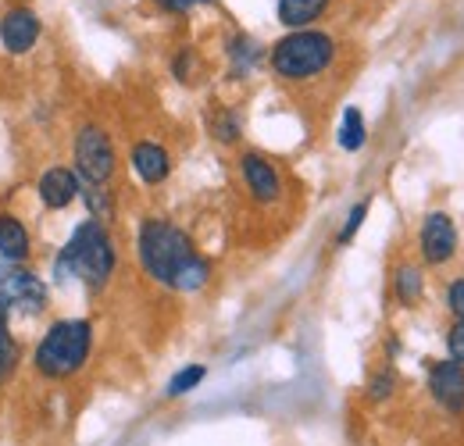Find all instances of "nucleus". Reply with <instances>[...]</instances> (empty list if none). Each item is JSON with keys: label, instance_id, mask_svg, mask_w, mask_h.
<instances>
[{"label": "nucleus", "instance_id": "1", "mask_svg": "<svg viewBox=\"0 0 464 446\" xmlns=\"http://www.w3.org/2000/svg\"><path fill=\"white\" fill-rule=\"evenodd\" d=\"M136 257L147 279L175 293H197L211 282L208 257L197 254L193 239L169 218H147L136 232Z\"/></svg>", "mask_w": 464, "mask_h": 446}, {"label": "nucleus", "instance_id": "2", "mask_svg": "<svg viewBox=\"0 0 464 446\" xmlns=\"http://www.w3.org/2000/svg\"><path fill=\"white\" fill-rule=\"evenodd\" d=\"M118 268L115 239L108 232V225L90 218V222L75 225V232L68 236V243L61 247L54 272L58 279H79L90 293H101Z\"/></svg>", "mask_w": 464, "mask_h": 446}, {"label": "nucleus", "instance_id": "3", "mask_svg": "<svg viewBox=\"0 0 464 446\" xmlns=\"http://www.w3.org/2000/svg\"><path fill=\"white\" fill-rule=\"evenodd\" d=\"M90 354H93V322L61 318L40 335V343L33 346L29 364L47 383H68L90 364Z\"/></svg>", "mask_w": 464, "mask_h": 446}, {"label": "nucleus", "instance_id": "4", "mask_svg": "<svg viewBox=\"0 0 464 446\" xmlns=\"http://www.w3.org/2000/svg\"><path fill=\"white\" fill-rule=\"evenodd\" d=\"M336 61V40L322 29H296L272 44L268 64L283 82H311Z\"/></svg>", "mask_w": 464, "mask_h": 446}, {"label": "nucleus", "instance_id": "5", "mask_svg": "<svg viewBox=\"0 0 464 446\" xmlns=\"http://www.w3.org/2000/svg\"><path fill=\"white\" fill-rule=\"evenodd\" d=\"M47 304L51 293L33 268L0 257V318H36L47 311Z\"/></svg>", "mask_w": 464, "mask_h": 446}, {"label": "nucleus", "instance_id": "6", "mask_svg": "<svg viewBox=\"0 0 464 446\" xmlns=\"http://www.w3.org/2000/svg\"><path fill=\"white\" fill-rule=\"evenodd\" d=\"M72 158H75L79 182H86V186H108L115 179V168H118L115 143H111V136L101 125H82L75 132Z\"/></svg>", "mask_w": 464, "mask_h": 446}, {"label": "nucleus", "instance_id": "7", "mask_svg": "<svg viewBox=\"0 0 464 446\" xmlns=\"http://www.w3.org/2000/svg\"><path fill=\"white\" fill-rule=\"evenodd\" d=\"M418 254L425 265H447L458 254V225L447 211L425 215V222L418 228Z\"/></svg>", "mask_w": 464, "mask_h": 446}, {"label": "nucleus", "instance_id": "8", "mask_svg": "<svg viewBox=\"0 0 464 446\" xmlns=\"http://www.w3.org/2000/svg\"><path fill=\"white\" fill-rule=\"evenodd\" d=\"M239 175H243L246 193H250L257 204H276V200L283 197V179H279V168L272 165L265 154L246 150V154L239 158Z\"/></svg>", "mask_w": 464, "mask_h": 446}, {"label": "nucleus", "instance_id": "9", "mask_svg": "<svg viewBox=\"0 0 464 446\" xmlns=\"http://www.w3.org/2000/svg\"><path fill=\"white\" fill-rule=\"evenodd\" d=\"M429 393L443 411L464 414V364L450 361V357L432 361L429 364Z\"/></svg>", "mask_w": 464, "mask_h": 446}, {"label": "nucleus", "instance_id": "10", "mask_svg": "<svg viewBox=\"0 0 464 446\" xmlns=\"http://www.w3.org/2000/svg\"><path fill=\"white\" fill-rule=\"evenodd\" d=\"M79 189H82V182H79L75 168H68V165L47 168V171L40 175V182H36L40 204H44L47 211H64V208H72V200H79Z\"/></svg>", "mask_w": 464, "mask_h": 446}, {"label": "nucleus", "instance_id": "11", "mask_svg": "<svg viewBox=\"0 0 464 446\" xmlns=\"http://www.w3.org/2000/svg\"><path fill=\"white\" fill-rule=\"evenodd\" d=\"M40 40V18L29 7H11L0 18V44L7 54H29Z\"/></svg>", "mask_w": 464, "mask_h": 446}, {"label": "nucleus", "instance_id": "12", "mask_svg": "<svg viewBox=\"0 0 464 446\" xmlns=\"http://www.w3.org/2000/svg\"><path fill=\"white\" fill-rule=\"evenodd\" d=\"M129 165L140 175V182L161 186V182L172 175V154H169L158 140H140V143H132V150H129Z\"/></svg>", "mask_w": 464, "mask_h": 446}, {"label": "nucleus", "instance_id": "13", "mask_svg": "<svg viewBox=\"0 0 464 446\" xmlns=\"http://www.w3.org/2000/svg\"><path fill=\"white\" fill-rule=\"evenodd\" d=\"M29 254H33V239H29L25 222L18 215H11V211H0V257L25 265Z\"/></svg>", "mask_w": 464, "mask_h": 446}, {"label": "nucleus", "instance_id": "14", "mask_svg": "<svg viewBox=\"0 0 464 446\" xmlns=\"http://www.w3.org/2000/svg\"><path fill=\"white\" fill-rule=\"evenodd\" d=\"M333 0H279V22L286 29H311L325 11H329Z\"/></svg>", "mask_w": 464, "mask_h": 446}, {"label": "nucleus", "instance_id": "15", "mask_svg": "<svg viewBox=\"0 0 464 446\" xmlns=\"http://www.w3.org/2000/svg\"><path fill=\"white\" fill-rule=\"evenodd\" d=\"M18 364H22V346H18V339L11 333V322L0 318V390L14 379Z\"/></svg>", "mask_w": 464, "mask_h": 446}, {"label": "nucleus", "instance_id": "16", "mask_svg": "<svg viewBox=\"0 0 464 446\" xmlns=\"http://www.w3.org/2000/svg\"><path fill=\"white\" fill-rule=\"evenodd\" d=\"M393 293H397V300H401L404 307H414V304L421 300V293H425V276H421V268H418V265H401V268L393 272Z\"/></svg>", "mask_w": 464, "mask_h": 446}, {"label": "nucleus", "instance_id": "17", "mask_svg": "<svg viewBox=\"0 0 464 446\" xmlns=\"http://www.w3.org/2000/svg\"><path fill=\"white\" fill-rule=\"evenodd\" d=\"M79 197H82V204H86L90 218L108 222V218L115 215V200H111V189H108V186H86V182H82Z\"/></svg>", "mask_w": 464, "mask_h": 446}, {"label": "nucleus", "instance_id": "18", "mask_svg": "<svg viewBox=\"0 0 464 446\" xmlns=\"http://www.w3.org/2000/svg\"><path fill=\"white\" fill-rule=\"evenodd\" d=\"M336 140H340V147H343V150H350V154L364 147V140H368V129H364V114L357 112V108H347V112H343V121H340V136H336Z\"/></svg>", "mask_w": 464, "mask_h": 446}, {"label": "nucleus", "instance_id": "19", "mask_svg": "<svg viewBox=\"0 0 464 446\" xmlns=\"http://www.w3.org/2000/svg\"><path fill=\"white\" fill-rule=\"evenodd\" d=\"M208 125H211V136H215L218 143H226V147L236 143V140H239V132H243V118L232 112V108H215Z\"/></svg>", "mask_w": 464, "mask_h": 446}, {"label": "nucleus", "instance_id": "20", "mask_svg": "<svg viewBox=\"0 0 464 446\" xmlns=\"http://www.w3.org/2000/svg\"><path fill=\"white\" fill-rule=\"evenodd\" d=\"M229 54H232V72H236V75H246V72L261 61V47H257L250 36H236Z\"/></svg>", "mask_w": 464, "mask_h": 446}, {"label": "nucleus", "instance_id": "21", "mask_svg": "<svg viewBox=\"0 0 464 446\" xmlns=\"http://www.w3.org/2000/svg\"><path fill=\"white\" fill-rule=\"evenodd\" d=\"M204 375H208V368L204 364H186L182 372H175L172 383H169V396H186V393H193L200 383H204Z\"/></svg>", "mask_w": 464, "mask_h": 446}, {"label": "nucleus", "instance_id": "22", "mask_svg": "<svg viewBox=\"0 0 464 446\" xmlns=\"http://www.w3.org/2000/svg\"><path fill=\"white\" fill-rule=\"evenodd\" d=\"M393 390H397V372H393V368H379V372L368 379V400H372V403L390 400Z\"/></svg>", "mask_w": 464, "mask_h": 446}, {"label": "nucleus", "instance_id": "23", "mask_svg": "<svg viewBox=\"0 0 464 446\" xmlns=\"http://www.w3.org/2000/svg\"><path fill=\"white\" fill-rule=\"evenodd\" d=\"M364 215H368V200H361V204H353L347 215V222L340 228V236H336V243H350L353 236H357V228L364 225Z\"/></svg>", "mask_w": 464, "mask_h": 446}, {"label": "nucleus", "instance_id": "24", "mask_svg": "<svg viewBox=\"0 0 464 446\" xmlns=\"http://www.w3.org/2000/svg\"><path fill=\"white\" fill-rule=\"evenodd\" d=\"M447 311L458 318V322H464V279H454L450 286H447Z\"/></svg>", "mask_w": 464, "mask_h": 446}, {"label": "nucleus", "instance_id": "25", "mask_svg": "<svg viewBox=\"0 0 464 446\" xmlns=\"http://www.w3.org/2000/svg\"><path fill=\"white\" fill-rule=\"evenodd\" d=\"M447 354H450V361L464 364V322H454L447 329Z\"/></svg>", "mask_w": 464, "mask_h": 446}, {"label": "nucleus", "instance_id": "26", "mask_svg": "<svg viewBox=\"0 0 464 446\" xmlns=\"http://www.w3.org/2000/svg\"><path fill=\"white\" fill-rule=\"evenodd\" d=\"M172 72L179 82H186L189 79V72H193V51H179L172 61Z\"/></svg>", "mask_w": 464, "mask_h": 446}, {"label": "nucleus", "instance_id": "27", "mask_svg": "<svg viewBox=\"0 0 464 446\" xmlns=\"http://www.w3.org/2000/svg\"><path fill=\"white\" fill-rule=\"evenodd\" d=\"M158 7L165 11H189V7H200V4H211V0H154Z\"/></svg>", "mask_w": 464, "mask_h": 446}]
</instances>
